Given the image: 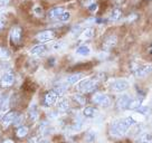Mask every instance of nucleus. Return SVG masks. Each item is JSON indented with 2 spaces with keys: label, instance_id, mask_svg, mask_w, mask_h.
I'll return each mask as SVG.
<instances>
[{
  "label": "nucleus",
  "instance_id": "f257e3e1",
  "mask_svg": "<svg viewBox=\"0 0 152 143\" xmlns=\"http://www.w3.org/2000/svg\"><path fill=\"white\" fill-rule=\"evenodd\" d=\"M134 123H137V122L132 116H128V117H124V119L118 120L111 126V134L115 138H121V136H123L128 133L130 128Z\"/></svg>",
  "mask_w": 152,
  "mask_h": 143
},
{
  "label": "nucleus",
  "instance_id": "f03ea898",
  "mask_svg": "<svg viewBox=\"0 0 152 143\" xmlns=\"http://www.w3.org/2000/svg\"><path fill=\"white\" fill-rule=\"evenodd\" d=\"M96 87H97V81L92 78H84L78 84V90L84 93H91L96 90Z\"/></svg>",
  "mask_w": 152,
  "mask_h": 143
},
{
  "label": "nucleus",
  "instance_id": "7ed1b4c3",
  "mask_svg": "<svg viewBox=\"0 0 152 143\" xmlns=\"http://www.w3.org/2000/svg\"><path fill=\"white\" fill-rule=\"evenodd\" d=\"M93 102H94L96 105H99V106L107 107V106L111 104V98H110L106 94H103V93H96V94L93 96Z\"/></svg>",
  "mask_w": 152,
  "mask_h": 143
},
{
  "label": "nucleus",
  "instance_id": "20e7f679",
  "mask_svg": "<svg viewBox=\"0 0 152 143\" xmlns=\"http://www.w3.org/2000/svg\"><path fill=\"white\" fill-rule=\"evenodd\" d=\"M21 35H23V30H21V28H20L19 26L12 27L9 34L11 43L15 44V45H17V44L20 43V40H21Z\"/></svg>",
  "mask_w": 152,
  "mask_h": 143
},
{
  "label": "nucleus",
  "instance_id": "39448f33",
  "mask_svg": "<svg viewBox=\"0 0 152 143\" xmlns=\"http://www.w3.org/2000/svg\"><path fill=\"white\" fill-rule=\"evenodd\" d=\"M152 72V65L150 64H144V65H140L134 69V74L138 77H145L148 76Z\"/></svg>",
  "mask_w": 152,
  "mask_h": 143
},
{
  "label": "nucleus",
  "instance_id": "423d86ee",
  "mask_svg": "<svg viewBox=\"0 0 152 143\" xmlns=\"http://www.w3.org/2000/svg\"><path fill=\"white\" fill-rule=\"evenodd\" d=\"M14 83H15V76L12 73H5L1 76V80H0V86L1 87L7 88V87H10Z\"/></svg>",
  "mask_w": 152,
  "mask_h": 143
},
{
  "label": "nucleus",
  "instance_id": "0eeeda50",
  "mask_svg": "<svg viewBox=\"0 0 152 143\" xmlns=\"http://www.w3.org/2000/svg\"><path fill=\"white\" fill-rule=\"evenodd\" d=\"M129 87V82L125 80H118L112 84V90L115 93H122V92L126 91Z\"/></svg>",
  "mask_w": 152,
  "mask_h": 143
},
{
  "label": "nucleus",
  "instance_id": "6e6552de",
  "mask_svg": "<svg viewBox=\"0 0 152 143\" xmlns=\"http://www.w3.org/2000/svg\"><path fill=\"white\" fill-rule=\"evenodd\" d=\"M55 37V33L53 30H44L42 33H39L36 36L38 42L40 43H47V42H50L53 38Z\"/></svg>",
  "mask_w": 152,
  "mask_h": 143
},
{
  "label": "nucleus",
  "instance_id": "1a4fd4ad",
  "mask_svg": "<svg viewBox=\"0 0 152 143\" xmlns=\"http://www.w3.org/2000/svg\"><path fill=\"white\" fill-rule=\"evenodd\" d=\"M16 116H17V113H16V112H9V113L5 114V116H2V120H1V125H2V128H4V129L9 128V125H11V124L14 123Z\"/></svg>",
  "mask_w": 152,
  "mask_h": 143
},
{
  "label": "nucleus",
  "instance_id": "9d476101",
  "mask_svg": "<svg viewBox=\"0 0 152 143\" xmlns=\"http://www.w3.org/2000/svg\"><path fill=\"white\" fill-rule=\"evenodd\" d=\"M58 96L59 95H58L54 90L50 92H48L47 94L45 95V97H44V104L46 105V106H52L53 104H55L57 102Z\"/></svg>",
  "mask_w": 152,
  "mask_h": 143
},
{
  "label": "nucleus",
  "instance_id": "9b49d317",
  "mask_svg": "<svg viewBox=\"0 0 152 143\" xmlns=\"http://www.w3.org/2000/svg\"><path fill=\"white\" fill-rule=\"evenodd\" d=\"M131 101L132 100H131L130 95L124 94V95L121 96L119 98V101H118V107H119L120 110H126V109H129V105L131 103Z\"/></svg>",
  "mask_w": 152,
  "mask_h": 143
},
{
  "label": "nucleus",
  "instance_id": "f8f14e48",
  "mask_svg": "<svg viewBox=\"0 0 152 143\" xmlns=\"http://www.w3.org/2000/svg\"><path fill=\"white\" fill-rule=\"evenodd\" d=\"M116 44V37L115 36H110L107 38L105 39L104 44H103V48L105 50H110L111 48H113Z\"/></svg>",
  "mask_w": 152,
  "mask_h": 143
},
{
  "label": "nucleus",
  "instance_id": "ddd939ff",
  "mask_svg": "<svg viewBox=\"0 0 152 143\" xmlns=\"http://www.w3.org/2000/svg\"><path fill=\"white\" fill-rule=\"evenodd\" d=\"M46 52V47L44 45H36L35 47H33L30 49V54L31 55H35V56H40V55H44Z\"/></svg>",
  "mask_w": 152,
  "mask_h": 143
},
{
  "label": "nucleus",
  "instance_id": "4468645a",
  "mask_svg": "<svg viewBox=\"0 0 152 143\" xmlns=\"http://www.w3.org/2000/svg\"><path fill=\"white\" fill-rule=\"evenodd\" d=\"M65 10H64V8H62V7H55V8H53L50 11H49V17L50 18H53V19H58L59 18V16L64 12Z\"/></svg>",
  "mask_w": 152,
  "mask_h": 143
},
{
  "label": "nucleus",
  "instance_id": "2eb2a0df",
  "mask_svg": "<svg viewBox=\"0 0 152 143\" xmlns=\"http://www.w3.org/2000/svg\"><path fill=\"white\" fill-rule=\"evenodd\" d=\"M76 54L77 55H81V56H87L91 54V49L87 45H81L78 46L76 49Z\"/></svg>",
  "mask_w": 152,
  "mask_h": 143
},
{
  "label": "nucleus",
  "instance_id": "dca6fc26",
  "mask_svg": "<svg viewBox=\"0 0 152 143\" xmlns=\"http://www.w3.org/2000/svg\"><path fill=\"white\" fill-rule=\"evenodd\" d=\"M82 77H83L82 74H73V75L67 77V80H66L67 84H69V85H74V84H76V83H78V82L81 81Z\"/></svg>",
  "mask_w": 152,
  "mask_h": 143
},
{
  "label": "nucleus",
  "instance_id": "f3484780",
  "mask_svg": "<svg viewBox=\"0 0 152 143\" xmlns=\"http://www.w3.org/2000/svg\"><path fill=\"white\" fill-rule=\"evenodd\" d=\"M57 107H58V110L62 111V112H66L69 109V103H68V101L66 98H62V100L58 101Z\"/></svg>",
  "mask_w": 152,
  "mask_h": 143
},
{
  "label": "nucleus",
  "instance_id": "a211bd4d",
  "mask_svg": "<svg viewBox=\"0 0 152 143\" xmlns=\"http://www.w3.org/2000/svg\"><path fill=\"white\" fill-rule=\"evenodd\" d=\"M83 115H84L85 117L92 119V117H94L95 115H96V110H95L94 107L87 106V107H85V109H84V111H83Z\"/></svg>",
  "mask_w": 152,
  "mask_h": 143
},
{
  "label": "nucleus",
  "instance_id": "6ab92c4d",
  "mask_svg": "<svg viewBox=\"0 0 152 143\" xmlns=\"http://www.w3.org/2000/svg\"><path fill=\"white\" fill-rule=\"evenodd\" d=\"M94 35V30L93 28H86L83 33L81 34V39L82 40H86V39H91Z\"/></svg>",
  "mask_w": 152,
  "mask_h": 143
},
{
  "label": "nucleus",
  "instance_id": "aec40b11",
  "mask_svg": "<svg viewBox=\"0 0 152 143\" xmlns=\"http://www.w3.org/2000/svg\"><path fill=\"white\" fill-rule=\"evenodd\" d=\"M121 16H122V11L119 8H114L112 10V12H111V15H110V19L115 21V20H119L121 18Z\"/></svg>",
  "mask_w": 152,
  "mask_h": 143
},
{
  "label": "nucleus",
  "instance_id": "412c9836",
  "mask_svg": "<svg viewBox=\"0 0 152 143\" xmlns=\"http://www.w3.org/2000/svg\"><path fill=\"white\" fill-rule=\"evenodd\" d=\"M10 58L9 50L5 47H0V59L1 61H8Z\"/></svg>",
  "mask_w": 152,
  "mask_h": 143
},
{
  "label": "nucleus",
  "instance_id": "4be33fe9",
  "mask_svg": "<svg viewBox=\"0 0 152 143\" xmlns=\"http://www.w3.org/2000/svg\"><path fill=\"white\" fill-rule=\"evenodd\" d=\"M17 136L18 138H25L27 134H28V129L26 128V126H19L18 129H17Z\"/></svg>",
  "mask_w": 152,
  "mask_h": 143
},
{
  "label": "nucleus",
  "instance_id": "5701e85b",
  "mask_svg": "<svg viewBox=\"0 0 152 143\" xmlns=\"http://www.w3.org/2000/svg\"><path fill=\"white\" fill-rule=\"evenodd\" d=\"M73 98H74V101L77 102L80 105H85V103H86L85 97L82 95V94H74V95H73Z\"/></svg>",
  "mask_w": 152,
  "mask_h": 143
},
{
  "label": "nucleus",
  "instance_id": "b1692460",
  "mask_svg": "<svg viewBox=\"0 0 152 143\" xmlns=\"http://www.w3.org/2000/svg\"><path fill=\"white\" fill-rule=\"evenodd\" d=\"M140 106H141V102H140V101L132 100L131 103H130V105H129V109H130V110H138Z\"/></svg>",
  "mask_w": 152,
  "mask_h": 143
},
{
  "label": "nucleus",
  "instance_id": "393cba45",
  "mask_svg": "<svg viewBox=\"0 0 152 143\" xmlns=\"http://www.w3.org/2000/svg\"><path fill=\"white\" fill-rule=\"evenodd\" d=\"M69 19H71V14H69L68 11H64V12L59 16V18H58V20H61L62 23H67Z\"/></svg>",
  "mask_w": 152,
  "mask_h": 143
},
{
  "label": "nucleus",
  "instance_id": "a878e982",
  "mask_svg": "<svg viewBox=\"0 0 152 143\" xmlns=\"http://www.w3.org/2000/svg\"><path fill=\"white\" fill-rule=\"evenodd\" d=\"M29 117H30L31 121H36V120L38 119V112L34 106L30 109V111H29Z\"/></svg>",
  "mask_w": 152,
  "mask_h": 143
},
{
  "label": "nucleus",
  "instance_id": "bb28decb",
  "mask_svg": "<svg viewBox=\"0 0 152 143\" xmlns=\"http://www.w3.org/2000/svg\"><path fill=\"white\" fill-rule=\"evenodd\" d=\"M141 142L142 143H152V135L149 133H143L142 138H141Z\"/></svg>",
  "mask_w": 152,
  "mask_h": 143
},
{
  "label": "nucleus",
  "instance_id": "cd10ccee",
  "mask_svg": "<svg viewBox=\"0 0 152 143\" xmlns=\"http://www.w3.org/2000/svg\"><path fill=\"white\" fill-rule=\"evenodd\" d=\"M95 139H96V133H95L94 131H91L86 135V141L87 142H94Z\"/></svg>",
  "mask_w": 152,
  "mask_h": 143
},
{
  "label": "nucleus",
  "instance_id": "c85d7f7f",
  "mask_svg": "<svg viewBox=\"0 0 152 143\" xmlns=\"http://www.w3.org/2000/svg\"><path fill=\"white\" fill-rule=\"evenodd\" d=\"M63 47H64V42H62V40L56 42V43L53 45V49H54V50H59V49Z\"/></svg>",
  "mask_w": 152,
  "mask_h": 143
},
{
  "label": "nucleus",
  "instance_id": "c756f323",
  "mask_svg": "<svg viewBox=\"0 0 152 143\" xmlns=\"http://www.w3.org/2000/svg\"><path fill=\"white\" fill-rule=\"evenodd\" d=\"M23 120H24L23 115L17 114V116H16V119H15V121H14V124L16 125V126H19V125L21 124V122H23Z\"/></svg>",
  "mask_w": 152,
  "mask_h": 143
},
{
  "label": "nucleus",
  "instance_id": "7c9ffc66",
  "mask_svg": "<svg viewBox=\"0 0 152 143\" xmlns=\"http://www.w3.org/2000/svg\"><path fill=\"white\" fill-rule=\"evenodd\" d=\"M138 111H140L142 114H148V113L150 112V109H149L148 106H140L138 109Z\"/></svg>",
  "mask_w": 152,
  "mask_h": 143
},
{
  "label": "nucleus",
  "instance_id": "2f4dec72",
  "mask_svg": "<svg viewBox=\"0 0 152 143\" xmlns=\"http://www.w3.org/2000/svg\"><path fill=\"white\" fill-rule=\"evenodd\" d=\"M34 11H35V14L36 15H42L43 14V10H42V7H39V6H36L35 8H34Z\"/></svg>",
  "mask_w": 152,
  "mask_h": 143
},
{
  "label": "nucleus",
  "instance_id": "473e14b6",
  "mask_svg": "<svg viewBox=\"0 0 152 143\" xmlns=\"http://www.w3.org/2000/svg\"><path fill=\"white\" fill-rule=\"evenodd\" d=\"M5 24H6V17H4V16H0V30L4 28Z\"/></svg>",
  "mask_w": 152,
  "mask_h": 143
},
{
  "label": "nucleus",
  "instance_id": "72a5a7b5",
  "mask_svg": "<svg viewBox=\"0 0 152 143\" xmlns=\"http://www.w3.org/2000/svg\"><path fill=\"white\" fill-rule=\"evenodd\" d=\"M88 8H90V11H92V12H95V11L97 10V5H96V4H93V5L88 6Z\"/></svg>",
  "mask_w": 152,
  "mask_h": 143
},
{
  "label": "nucleus",
  "instance_id": "f704fd0d",
  "mask_svg": "<svg viewBox=\"0 0 152 143\" xmlns=\"http://www.w3.org/2000/svg\"><path fill=\"white\" fill-rule=\"evenodd\" d=\"M10 0H0V7H4V6L8 5Z\"/></svg>",
  "mask_w": 152,
  "mask_h": 143
},
{
  "label": "nucleus",
  "instance_id": "c9c22d12",
  "mask_svg": "<svg viewBox=\"0 0 152 143\" xmlns=\"http://www.w3.org/2000/svg\"><path fill=\"white\" fill-rule=\"evenodd\" d=\"M93 4H95V0H86L85 1L86 6H91V5H93Z\"/></svg>",
  "mask_w": 152,
  "mask_h": 143
},
{
  "label": "nucleus",
  "instance_id": "e433bc0d",
  "mask_svg": "<svg viewBox=\"0 0 152 143\" xmlns=\"http://www.w3.org/2000/svg\"><path fill=\"white\" fill-rule=\"evenodd\" d=\"M2 143H14V142H12L11 140H6V141H4Z\"/></svg>",
  "mask_w": 152,
  "mask_h": 143
},
{
  "label": "nucleus",
  "instance_id": "4c0bfd02",
  "mask_svg": "<svg viewBox=\"0 0 152 143\" xmlns=\"http://www.w3.org/2000/svg\"><path fill=\"white\" fill-rule=\"evenodd\" d=\"M37 143H47V141H46V140H40V141H38Z\"/></svg>",
  "mask_w": 152,
  "mask_h": 143
},
{
  "label": "nucleus",
  "instance_id": "58836bf2",
  "mask_svg": "<svg viewBox=\"0 0 152 143\" xmlns=\"http://www.w3.org/2000/svg\"><path fill=\"white\" fill-rule=\"evenodd\" d=\"M150 53L152 54V45H151V48H150Z\"/></svg>",
  "mask_w": 152,
  "mask_h": 143
},
{
  "label": "nucleus",
  "instance_id": "ea45409f",
  "mask_svg": "<svg viewBox=\"0 0 152 143\" xmlns=\"http://www.w3.org/2000/svg\"><path fill=\"white\" fill-rule=\"evenodd\" d=\"M151 104H152V96H151Z\"/></svg>",
  "mask_w": 152,
  "mask_h": 143
},
{
  "label": "nucleus",
  "instance_id": "a19ab883",
  "mask_svg": "<svg viewBox=\"0 0 152 143\" xmlns=\"http://www.w3.org/2000/svg\"><path fill=\"white\" fill-rule=\"evenodd\" d=\"M0 115H1V112H0Z\"/></svg>",
  "mask_w": 152,
  "mask_h": 143
}]
</instances>
